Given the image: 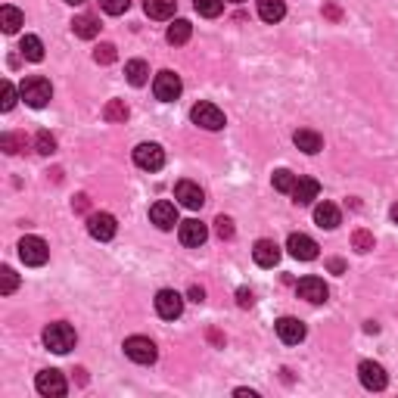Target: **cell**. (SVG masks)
Instances as JSON below:
<instances>
[{
	"instance_id": "cell-1",
	"label": "cell",
	"mask_w": 398,
	"mask_h": 398,
	"mask_svg": "<svg viewBox=\"0 0 398 398\" xmlns=\"http://www.w3.org/2000/svg\"><path fill=\"white\" fill-rule=\"evenodd\" d=\"M75 342H78V336H75V330L68 327V323L56 321V323H47V327H44V345H47L50 352L66 354L75 348Z\"/></svg>"
},
{
	"instance_id": "cell-2",
	"label": "cell",
	"mask_w": 398,
	"mask_h": 398,
	"mask_svg": "<svg viewBox=\"0 0 398 398\" xmlns=\"http://www.w3.org/2000/svg\"><path fill=\"white\" fill-rule=\"evenodd\" d=\"M19 93H22V100L31 106V109H44V106L50 103V97H53V87H50L47 78H41V75H31V78L22 81Z\"/></svg>"
},
{
	"instance_id": "cell-3",
	"label": "cell",
	"mask_w": 398,
	"mask_h": 398,
	"mask_svg": "<svg viewBox=\"0 0 398 398\" xmlns=\"http://www.w3.org/2000/svg\"><path fill=\"white\" fill-rule=\"evenodd\" d=\"M19 258L28 267H41V265H47L50 249L41 236H22V243H19Z\"/></svg>"
},
{
	"instance_id": "cell-4",
	"label": "cell",
	"mask_w": 398,
	"mask_h": 398,
	"mask_svg": "<svg viewBox=\"0 0 398 398\" xmlns=\"http://www.w3.org/2000/svg\"><path fill=\"white\" fill-rule=\"evenodd\" d=\"M180 91H184V84H180V75H174L171 68H165V72L155 75V81H153L155 100H162V103H174V100L180 97Z\"/></svg>"
},
{
	"instance_id": "cell-5",
	"label": "cell",
	"mask_w": 398,
	"mask_h": 398,
	"mask_svg": "<svg viewBox=\"0 0 398 398\" xmlns=\"http://www.w3.org/2000/svg\"><path fill=\"white\" fill-rule=\"evenodd\" d=\"M124 354H128L134 364H153L155 361V342L146 339V336H131V339H124Z\"/></svg>"
},
{
	"instance_id": "cell-6",
	"label": "cell",
	"mask_w": 398,
	"mask_h": 398,
	"mask_svg": "<svg viewBox=\"0 0 398 398\" xmlns=\"http://www.w3.org/2000/svg\"><path fill=\"white\" fill-rule=\"evenodd\" d=\"M190 118H193V124H199V128H205V131L224 128V112L218 109L215 103H196L190 109Z\"/></svg>"
},
{
	"instance_id": "cell-7",
	"label": "cell",
	"mask_w": 398,
	"mask_h": 398,
	"mask_svg": "<svg viewBox=\"0 0 398 398\" xmlns=\"http://www.w3.org/2000/svg\"><path fill=\"white\" fill-rule=\"evenodd\" d=\"M134 165L143 168V171H159L165 165V149L159 143H140L134 149Z\"/></svg>"
},
{
	"instance_id": "cell-8",
	"label": "cell",
	"mask_w": 398,
	"mask_h": 398,
	"mask_svg": "<svg viewBox=\"0 0 398 398\" xmlns=\"http://www.w3.org/2000/svg\"><path fill=\"white\" fill-rule=\"evenodd\" d=\"M35 389L41 392L44 398H62L68 392V386H66V377H62L59 370H41L35 379Z\"/></svg>"
},
{
	"instance_id": "cell-9",
	"label": "cell",
	"mask_w": 398,
	"mask_h": 398,
	"mask_svg": "<svg viewBox=\"0 0 398 398\" xmlns=\"http://www.w3.org/2000/svg\"><path fill=\"white\" fill-rule=\"evenodd\" d=\"M155 314L165 317V321H174V317L184 314V296L174 290H159L155 292Z\"/></svg>"
},
{
	"instance_id": "cell-10",
	"label": "cell",
	"mask_w": 398,
	"mask_h": 398,
	"mask_svg": "<svg viewBox=\"0 0 398 398\" xmlns=\"http://www.w3.org/2000/svg\"><path fill=\"white\" fill-rule=\"evenodd\" d=\"M358 377H361V386L370 392H383L389 386V377H386L383 364H377V361H361Z\"/></svg>"
},
{
	"instance_id": "cell-11",
	"label": "cell",
	"mask_w": 398,
	"mask_h": 398,
	"mask_svg": "<svg viewBox=\"0 0 398 398\" xmlns=\"http://www.w3.org/2000/svg\"><path fill=\"white\" fill-rule=\"evenodd\" d=\"M296 292H298V298H305V302H311V305L327 302V296H330L327 283H323L321 277H302L296 283Z\"/></svg>"
},
{
	"instance_id": "cell-12",
	"label": "cell",
	"mask_w": 398,
	"mask_h": 398,
	"mask_svg": "<svg viewBox=\"0 0 398 398\" xmlns=\"http://www.w3.org/2000/svg\"><path fill=\"white\" fill-rule=\"evenodd\" d=\"M87 230H91L93 240L106 243V240H112V236H115L118 224H115V218H112L109 211H97V215L87 218Z\"/></svg>"
},
{
	"instance_id": "cell-13",
	"label": "cell",
	"mask_w": 398,
	"mask_h": 398,
	"mask_svg": "<svg viewBox=\"0 0 398 398\" xmlns=\"http://www.w3.org/2000/svg\"><path fill=\"white\" fill-rule=\"evenodd\" d=\"M286 249H290V255L298 258V261H314L317 258V243L311 240L308 234H290Z\"/></svg>"
},
{
	"instance_id": "cell-14",
	"label": "cell",
	"mask_w": 398,
	"mask_h": 398,
	"mask_svg": "<svg viewBox=\"0 0 398 398\" xmlns=\"http://www.w3.org/2000/svg\"><path fill=\"white\" fill-rule=\"evenodd\" d=\"M149 221H153L159 230H171L174 224H178V209H174V202H168V199L153 202L149 205Z\"/></svg>"
},
{
	"instance_id": "cell-15",
	"label": "cell",
	"mask_w": 398,
	"mask_h": 398,
	"mask_svg": "<svg viewBox=\"0 0 398 398\" xmlns=\"http://www.w3.org/2000/svg\"><path fill=\"white\" fill-rule=\"evenodd\" d=\"M174 199H178L184 209H202L205 193H202V187L193 184V180H180V184L174 187Z\"/></svg>"
},
{
	"instance_id": "cell-16",
	"label": "cell",
	"mask_w": 398,
	"mask_h": 398,
	"mask_svg": "<svg viewBox=\"0 0 398 398\" xmlns=\"http://www.w3.org/2000/svg\"><path fill=\"white\" fill-rule=\"evenodd\" d=\"M277 336L286 345H298L305 339V323L298 317H280L277 321Z\"/></svg>"
},
{
	"instance_id": "cell-17",
	"label": "cell",
	"mask_w": 398,
	"mask_h": 398,
	"mask_svg": "<svg viewBox=\"0 0 398 398\" xmlns=\"http://www.w3.org/2000/svg\"><path fill=\"white\" fill-rule=\"evenodd\" d=\"M205 240H209V227H205L202 221L190 218V221L180 224V243H184V246H202Z\"/></svg>"
},
{
	"instance_id": "cell-18",
	"label": "cell",
	"mask_w": 398,
	"mask_h": 398,
	"mask_svg": "<svg viewBox=\"0 0 398 398\" xmlns=\"http://www.w3.org/2000/svg\"><path fill=\"white\" fill-rule=\"evenodd\" d=\"M252 258L258 267H274L280 261V246L274 240H258L252 249Z\"/></svg>"
},
{
	"instance_id": "cell-19",
	"label": "cell",
	"mask_w": 398,
	"mask_h": 398,
	"mask_svg": "<svg viewBox=\"0 0 398 398\" xmlns=\"http://www.w3.org/2000/svg\"><path fill=\"white\" fill-rule=\"evenodd\" d=\"M317 193H321V184H317L314 178H298L296 187H292V199H296V205H311L317 199Z\"/></svg>"
},
{
	"instance_id": "cell-20",
	"label": "cell",
	"mask_w": 398,
	"mask_h": 398,
	"mask_svg": "<svg viewBox=\"0 0 398 398\" xmlns=\"http://www.w3.org/2000/svg\"><path fill=\"white\" fill-rule=\"evenodd\" d=\"M292 143H296L302 153H308V155H314V153H321V149H323V137L317 134V131H308V128L296 131V134H292Z\"/></svg>"
},
{
	"instance_id": "cell-21",
	"label": "cell",
	"mask_w": 398,
	"mask_h": 398,
	"mask_svg": "<svg viewBox=\"0 0 398 398\" xmlns=\"http://www.w3.org/2000/svg\"><path fill=\"white\" fill-rule=\"evenodd\" d=\"M314 221H317V227L333 230V227H339V224H342V215H339V209H336L333 202H321L314 209Z\"/></svg>"
},
{
	"instance_id": "cell-22",
	"label": "cell",
	"mask_w": 398,
	"mask_h": 398,
	"mask_svg": "<svg viewBox=\"0 0 398 398\" xmlns=\"http://www.w3.org/2000/svg\"><path fill=\"white\" fill-rule=\"evenodd\" d=\"M25 25V16H22V10H16V6H0V28L6 31V35H16L19 28Z\"/></svg>"
},
{
	"instance_id": "cell-23",
	"label": "cell",
	"mask_w": 398,
	"mask_h": 398,
	"mask_svg": "<svg viewBox=\"0 0 398 398\" xmlns=\"http://www.w3.org/2000/svg\"><path fill=\"white\" fill-rule=\"evenodd\" d=\"M193 35V25L187 22V19H174L171 25H168V44H174V47H180V44H187Z\"/></svg>"
},
{
	"instance_id": "cell-24",
	"label": "cell",
	"mask_w": 398,
	"mask_h": 398,
	"mask_svg": "<svg viewBox=\"0 0 398 398\" xmlns=\"http://www.w3.org/2000/svg\"><path fill=\"white\" fill-rule=\"evenodd\" d=\"M174 0H143V12L149 19H171L174 16Z\"/></svg>"
},
{
	"instance_id": "cell-25",
	"label": "cell",
	"mask_w": 398,
	"mask_h": 398,
	"mask_svg": "<svg viewBox=\"0 0 398 398\" xmlns=\"http://www.w3.org/2000/svg\"><path fill=\"white\" fill-rule=\"evenodd\" d=\"M258 16L271 25L280 22V19L286 16V3L283 0H258Z\"/></svg>"
},
{
	"instance_id": "cell-26",
	"label": "cell",
	"mask_w": 398,
	"mask_h": 398,
	"mask_svg": "<svg viewBox=\"0 0 398 398\" xmlns=\"http://www.w3.org/2000/svg\"><path fill=\"white\" fill-rule=\"evenodd\" d=\"M72 31L78 37H84V41H91V37L100 35V19H93V16H75Z\"/></svg>"
},
{
	"instance_id": "cell-27",
	"label": "cell",
	"mask_w": 398,
	"mask_h": 398,
	"mask_svg": "<svg viewBox=\"0 0 398 398\" xmlns=\"http://www.w3.org/2000/svg\"><path fill=\"white\" fill-rule=\"evenodd\" d=\"M19 50H22V56L28 62H41L44 59V44H41V37H35V35H25L22 41H19Z\"/></svg>"
},
{
	"instance_id": "cell-28",
	"label": "cell",
	"mask_w": 398,
	"mask_h": 398,
	"mask_svg": "<svg viewBox=\"0 0 398 398\" xmlns=\"http://www.w3.org/2000/svg\"><path fill=\"white\" fill-rule=\"evenodd\" d=\"M124 75H128V81L134 87H143V84H146V78H149V66L143 59H131L128 66H124Z\"/></svg>"
},
{
	"instance_id": "cell-29",
	"label": "cell",
	"mask_w": 398,
	"mask_h": 398,
	"mask_svg": "<svg viewBox=\"0 0 398 398\" xmlns=\"http://www.w3.org/2000/svg\"><path fill=\"white\" fill-rule=\"evenodd\" d=\"M296 180H298V178L290 171V168H277V171H274V190H280V193H292Z\"/></svg>"
},
{
	"instance_id": "cell-30",
	"label": "cell",
	"mask_w": 398,
	"mask_h": 398,
	"mask_svg": "<svg viewBox=\"0 0 398 398\" xmlns=\"http://www.w3.org/2000/svg\"><path fill=\"white\" fill-rule=\"evenodd\" d=\"M103 118L106 122H124L128 118V106H124V100H109L103 109Z\"/></svg>"
},
{
	"instance_id": "cell-31",
	"label": "cell",
	"mask_w": 398,
	"mask_h": 398,
	"mask_svg": "<svg viewBox=\"0 0 398 398\" xmlns=\"http://www.w3.org/2000/svg\"><path fill=\"white\" fill-rule=\"evenodd\" d=\"M193 6H196V12H199V16H205V19H215V16H221V10H224V0H193Z\"/></svg>"
},
{
	"instance_id": "cell-32",
	"label": "cell",
	"mask_w": 398,
	"mask_h": 398,
	"mask_svg": "<svg viewBox=\"0 0 398 398\" xmlns=\"http://www.w3.org/2000/svg\"><path fill=\"white\" fill-rule=\"evenodd\" d=\"M35 149L41 155H53L56 153V137L50 134V131H41V134L35 137Z\"/></svg>"
},
{
	"instance_id": "cell-33",
	"label": "cell",
	"mask_w": 398,
	"mask_h": 398,
	"mask_svg": "<svg viewBox=\"0 0 398 398\" xmlns=\"http://www.w3.org/2000/svg\"><path fill=\"white\" fill-rule=\"evenodd\" d=\"M16 286H19V274L12 271V267H3V271H0V292H3V296H12Z\"/></svg>"
},
{
	"instance_id": "cell-34",
	"label": "cell",
	"mask_w": 398,
	"mask_h": 398,
	"mask_svg": "<svg viewBox=\"0 0 398 398\" xmlns=\"http://www.w3.org/2000/svg\"><path fill=\"white\" fill-rule=\"evenodd\" d=\"M22 97V93L16 91V87H12V81H3V100H0V109L3 112H10L12 106H16V100Z\"/></svg>"
},
{
	"instance_id": "cell-35",
	"label": "cell",
	"mask_w": 398,
	"mask_h": 398,
	"mask_svg": "<svg viewBox=\"0 0 398 398\" xmlns=\"http://www.w3.org/2000/svg\"><path fill=\"white\" fill-rule=\"evenodd\" d=\"M0 146H3V153H19V149L25 146V137L22 134H3L0 137Z\"/></svg>"
},
{
	"instance_id": "cell-36",
	"label": "cell",
	"mask_w": 398,
	"mask_h": 398,
	"mask_svg": "<svg viewBox=\"0 0 398 398\" xmlns=\"http://www.w3.org/2000/svg\"><path fill=\"white\" fill-rule=\"evenodd\" d=\"M352 246L358 249V252H370V249H373V234H367V230H354Z\"/></svg>"
},
{
	"instance_id": "cell-37",
	"label": "cell",
	"mask_w": 398,
	"mask_h": 398,
	"mask_svg": "<svg viewBox=\"0 0 398 398\" xmlns=\"http://www.w3.org/2000/svg\"><path fill=\"white\" fill-rule=\"evenodd\" d=\"M93 59H97L100 66H109V62H115V47H112V44H100V47L93 50Z\"/></svg>"
},
{
	"instance_id": "cell-38",
	"label": "cell",
	"mask_w": 398,
	"mask_h": 398,
	"mask_svg": "<svg viewBox=\"0 0 398 398\" xmlns=\"http://www.w3.org/2000/svg\"><path fill=\"white\" fill-rule=\"evenodd\" d=\"M100 6H103V12H109V16H122V12H128L131 0H100Z\"/></svg>"
},
{
	"instance_id": "cell-39",
	"label": "cell",
	"mask_w": 398,
	"mask_h": 398,
	"mask_svg": "<svg viewBox=\"0 0 398 398\" xmlns=\"http://www.w3.org/2000/svg\"><path fill=\"white\" fill-rule=\"evenodd\" d=\"M215 234L221 236V240H230V236H234V221H230L227 215H218L215 218Z\"/></svg>"
},
{
	"instance_id": "cell-40",
	"label": "cell",
	"mask_w": 398,
	"mask_h": 398,
	"mask_svg": "<svg viewBox=\"0 0 398 398\" xmlns=\"http://www.w3.org/2000/svg\"><path fill=\"white\" fill-rule=\"evenodd\" d=\"M236 302H240V308H252V292L246 290V286H243V290H236Z\"/></svg>"
},
{
	"instance_id": "cell-41",
	"label": "cell",
	"mask_w": 398,
	"mask_h": 398,
	"mask_svg": "<svg viewBox=\"0 0 398 398\" xmlns=\"http://www.w3.org/2000/svg\"><path fill=\"white\" fill-rule=\"evenodd\" d=\"M330 271H333V274H342V271H345V261H342V258H330Z\"/></svg>"
},
{
	"instance_id": "cell-42",
	"label": "cell",
	"mask_w": 398,
	"mask_h": 398,
	"mask_svg": "<svg viewBox=\"0 0 398 398\" xmlns=\"http://www.w3.org/2000/svg\"><path fill=\"white\" fill-rule=\"evenodd\" d=\"M190 298H193V302H202L205 290H202V286H190Z\"/></svg>"
},
{
	"instance_id": "cell-43",
	"label": "cell",
	"mask_w": 398,
	"mask_h": 398,
	"mask_svg": "<svg viewBox=\"0 0 398 398\" xmlns=\"http://www.w3.org/2000/svg\"><path fill=\"white\" fill-rule=\"evenodd\" d=\"M87 209V196H78L75 199V211H84Z\"/></svg>"
},
{
	"instance_id": "cell-44",
	"label": "cell",
	"mask_w": 398,
	"mask_h": 398,
	"mask_svg": "<svg viewBox=\"0 0 398 398\" xmlns=\"http://www.w3.org/2000/svg\"><path fill=\"white\" fill-rule=\"evenodd\" d=\"M389 215H392V221L398 224V202H395V205H392V209H389Z\"/></svg>"
},
{
	"instance_id": "cell-45",
	"label": "cell",
	"mask_w": 398,
	"mask_h": 398,
	"mask_svg": "<svg viewBox=\"0 0 398 398\" xmlns=\"http://www.w3.org/2000/svg\"><path fill=\"white\" fill-rule=\"evenodd\" d=\"M66 3H72V6H78V3H84V0H66Z\"/></svg>"
},
{
	"instance_id": "cell-46",
	"label": "cell",
	"mask_w": 398,
	"mask_h": 398,
	"mask_svg": "<svg viewBox=\"0 0 398 398\" xmlns=\"http://www.w3.org/2000/svg\"><path fill=\"white\" fill-rule=\"evenodd\" d=\"M230 3H243V0H230Z\"/></svg>"
}]
</instances>
